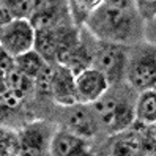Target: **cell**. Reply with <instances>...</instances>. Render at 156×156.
<instances>
[{"mask_svg": "<svg viewBox=\"0 0 156 156\" xmlns=\"http://www.w3.org/2000/svg\"><path fill=\"white\" fill-rule=\"evenodd\" d=\"M0 2L11 13L13 19H29L32 13L30 0H0Z\"/></svg>", "mask_w": 156, "mask_h": 156, "instance_id": "obj_18", "label": "cell"}, {"mask_svg": "<svg viewBox=\"0 0 156 156\" xmlns=\"http://www.w3.org/2000/svg\"><path fill=\"white\" fill-rule=\"evenodd\" d=\"M68 109L66 114V129L76 133L85 139H91L95 137L96 133L99 131V122L98 117L93 111L91 104H82V103H76Z\"/></svg>", "mask_w": 156, "mask_h": 156, "instance_id": "obj_8", "label": "cell"}, {"mask_svg": "<svg viewBox=\"0 0 156 156\" xmlns=\"http://www.w3.org/2000/svg\"><path fill=\"white\" fill-rule=\"evenodd\" d=\"M137 91L126 82L109 85L107 91L95 101L91 107L98 117L99 126H103L109 134H117L126 129L134 122V104Z\"/></svg>", "mask_w": 156, "mask_h": 156, "instance_id": "obj_2", "label": "cell"}, {"mask_svg": "<svg viewBox=\"0 0 156 156\" xmlns=\"http://www.w3.org/2000/svg\"><path fill=\"white\" fill-rule=\"evenodd\" d=\"M57 125L48 120H33L25 123L17 131L19 139V154L43 156L49 154V147L54 134L57 131Z\"/></svg>", "mask_w": 156, "mask_h": 156, "instance_id": "obj_5", "label": "cell"}, {"mask_svg": "<svg viewBox=\"0 0 156 156\" xmlns=\"http://www.w3.org/2000/svg\"><path fill=\"white\" fill-rule=\"evenodd\" d=\"M14 66L29 77L35 79L40 74V71L46 66V62L35 49H30V51L21 54V55L14 57Z\"/></svg>", "mask_w": 156, "mask_h": 156, "instance_id": "obj_14", "label": "cell"}, {"mask_svg": "<svg viewBox=\"0 0 156 156\" xmlns=\"http://www.w3.org/2000/svg\"><path fill=\"white\" fill-rule=\"evenodd\" d=\"M13 21V16H11V13L6 10V6L0 2V27H3L5 24H8V22H11Z\"/></svg>", "mask_w": 156, "mask_h": 156, "instance_id": "obj_22", "label": "cell"}, {"mask_svg": "<svg viewBox=\"0 0 156 156\" xmlns=\"http://www.w3.org/2000/svg\"><path fill=\"white\" fill-rule=\"evenodd\" d=\"M128 52H129V46L126 44L96 40L91 66L103 73L111 85L123 82L128 63Z\"/></svg>", "mask_w": 156, "mask_h": 156, "instance_id": "obj_4", "label": "cell"}, {"mask_svg": "<svg viewBox=\"0 0 156 156\" xmlns=\"http://www.w3.org/2000/svg\"><path fill=\"white\" fill-rule=\"evenodd\" d=\"M104 3L115 6V8H122V10H129V8H134L133 0H104Z\"/></svg>", "mask_w": 156, "mask_h": 156, "instance_id": "obj_21", "label": "cell"}, {"mask_svg": "<svg viewBox=\"0 0 156 156\" xmlns=\"http://www.w3.org/2000/svg\"><path fill=\"white\" fill-rule=\"evenodd\" d=\"M103 3H104V0H66L73 24L77 27H82L85 24L87 17Z\"/></svg>", "mask_w": 156, "mask_h": 156, "instance_id": "obj_13", "label": "cell"}, {"mask_svg": "<svg viewBox=\"0 0 156 156\" xmlns=\"http://www.w3.org/2000/svg\"><path fill=\"white\" fill-rule=\"evenodd\" d=\"M6 88V73L0 68V91H3Z\"/></svg>", "mask_w": 156, "mask_h": 156, "instance_id": "obj_23", "label": "cell"}, {"mask_svg": "<svg viewBox=\"0 0 156 156\" xmlns=\"http://www.w3.org/2000/svg\"><path fill=\"white\" fill-rule=\"evenodd\" d=\"M30 2H32V0H30Z\"/></svg>", "mask_w": 156, "mask_h": 156, "instance_id": "obj_24", "label": "cell"}, {"mask_svg": "<svg viewBox=\"0 0 156 156\" xmlns=\"http://www.w3.org/2000/svg\"><path fill=\"white\" fill-rule=\"evenodd\" d=\"M134 120L151 125L156 123V91L154 88H147L137 91L134 104Z\"/></svg>", "mask_w": 156, "mask_h": 156, "instance_id": "obj_12", "label": "cell"}, {"mask_svg": "<svg viewBox=\"0 0 156 156\" xmlns=\"http://www.w3.org/2000/svg\"><path fill=\"white\" fill-rule=\"evenodd\" d=\"M5 154H19V139H17V131L0 128V156Z\"/></svg>", "mask_w": 156, "mask_h": 156, "instance_id": "obj_17", "label": "cell"}, {"mask_svg": "<svg viewBox=\"0 0 156 156\" xmlns=\"http://www.w3.org/2000/svg\"><path fill=\"white\" fill-rule=\"evenodd\" d=\"M134 10L144 22H153L156 16V0H133Z\"/></svg>", "mask_w": 156, "mask_h": 156, "instance_id": "obj_19", "label": "cell"}, {"mask_svg": "<svg viewBox=\"0 0 156 156\" xmlns=\"http://www.w3.org/2000/svg\"><path fill=\"white\" fill-rule=\"evenodd\" d=\"M6 88H11L22 96L29 98L35 91V79L21 73L16 66L6 73Z\"/></svg>", "mask_w": 156, "mask_h": 156, "instance_id": "obj_15", "label": "cell"}, {"mask_svg": "<svg viewBox=\"0 0 156 156\" xmlns=\"http://www.w3.org/2000/svg\"><path fill=\"white\" fill-rule=\"evenodd\" d=\"M74 74L63 65L54 66L52 87H51V99L62 107H69L77 103Z\"/></svg>", "mask_w": 156, "mask_h": 156, "instance_id": "obj_10", "label": "cell"}, {"mask_svg": "<svg viewBox=\"0 0 156 156\" xmlns=\"http://www.w3.org/2000/svg\"><path fill=\"white\" fill-rule=\"evenodd\" d=\"M57 46H58L57 27L35 30L33 49L44 58L46 63H51V65L57 63Z\"/></svg>", "mask_w": 156, "mask_h": 156, "instance_id": "obj_11", "label": "cell"}, {"mask_svg": "<svg viewBox=\"0 0 156 156\" xmlns=\"http://www.w3.org/2000/svg\"><path fill=\"white\" fill-rule=\"evenodd\" d=\"M0 68H2L5 73H8L10 69L14 68V57L10 52H6L2 46H0Z\"/></svg>", "mask_w": 156, "mask_h": 156, "instance_id": "obj_20", "label": "cell"}, {"mask_svg": "<svg viewBox=\"0 0 156 156\" xmlns=\"http://www.w3.org/2000/svg\"><path fill=\"white\" fill-rule=\"evenodd\" d=\"M35 29L29 19H13L0 27V46L13 57L33 49Z\"/></svg>", "mask_w": 156, "mask_h": 156, "instance_id": "obj_6", "label": "cell"}, {"mask_svg": "<svg viewBox=\"0 0 156 156\" xmlns=\"http://www.w3.org/2000/svg\"><path fill=\"white\" fill-rule=\"evenodd\" d=\"M90 153H91L90 139H85V137L66 129V128H57V131L51 140L49 154L82 156V154H90Z\"/></svg>", "mask_w": 156, "mask_h": 156, "instance_id": "obj_9", "label": "cell"}, {"mask_svg": "<svg viewBox=\"0 0 156 156\" xmlns=\"http://www.w3.org/2000/svg\"><path fill=\"white\" fill-rule=\"evenodd\" d=\"M76 85V96L77 103L82 104H93L103 96L109 88V80L101 71L90 66L84 71H80L74 77Z\"/></svg>", "mask_w": 156, "mask_h": 156, "instance_id": "obj_7", "label": "cell"}, {"mask_svg": "<svg viewBox=\"0 0 156 156\" xmlns=\"http://www.w3.org/2000/svg\"><path fill=\"white\" fill-rule=\"evenodd\" d=\"M98 41L133 46L145 41V22L134 8L122 10L103 3L91 13L82 25Z\"/></svg>", "mask_w": 156, "mask_h": 156, "instance_id": "obj_1", "label": "cell"}, {"mask_svg": "<svg viewBox=\"0 0 156 156\" xmlns=\"http://www.w3.org/2000/svg\"><path fill=\"white\" fill-rule=\"evenodd\" d=\"M57 65V63H55ZM51 63H46V66L40 71V74L35 77V93L43 98H51V87H52V76L54 66Z\"/></svg>", "mask_w": 156, "mask_h": 156, "instance_id": "obj_16", "label": "cell"}, {"mask_svg": "<svg viewBox=\"0 0 156 156\" xmlns=\"http://www.w3.org/2000/svg\"><path fill=\"white\" fill-rule=\"evenodd\" d=\"M126 84L136 91L156 85V51L153 43L140 41L129 46L125 73Z\"/></svg>", "mask_w": 156, "mask_h": 156, "instance_id": "obj_3", "label": "cell"}]
</instances>
